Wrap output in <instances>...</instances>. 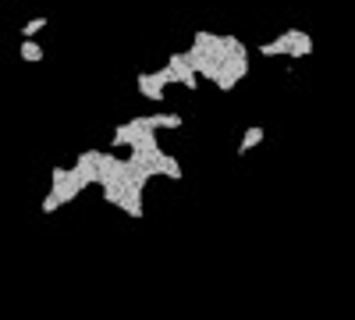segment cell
Wrapping results in <instances>:
<instances>
[{
    "label": "cell",
    "mask_w": 355,
    "mask_h": 320,
    "mask_svg": "<svg viewBox=\"0 0 355 320\" xmlns=\"http://www.w3.org/2000/svg\"><path fill=\"white\" fill-rule=\"evenodd\" d=\"M189 57L202 82H214V90L231 93L245 75H249V47L245 40L231 36V33H210V28H196Z\"/></svg>",
    "instance_id": "obj_1"
},
{
    "label": "cell",
    "mask_w": 355,
    "mask_h": 320,
    "mask_svg": "<svg viewBox=\"0 0 355 320\" xmlns=\"http://www.w3.org/2000/svg\"><path fill=\"white\" fill-rule=\"evenodd\" d=\"M110 150H128L146 171L153 174V182H157V178H167V182H182V178H185V167L178 164V157L167 153V150L160 146L157 132L146 128V125L135 118V114H132L128 121H121V125L114 128Z\"/></svg>",
    "instance_id": "obj_2"
},
{
    "label": "cell",
    "mask_w": 355,
    "mask_h": 320,
    "mask_svg": "<svg viewBox=\"0 0 355 320\" xmlns=\"http://www.w3.org/2000/svg\"><path fill=\"white\" fill-rule=\"evenodd\" d=\"M85 189H93V185H89V178H85V174L71 164V167H61V164H57V167H50V192L43 196V214H57V210H61V207H68V203H75Z\"/></svg>",
    "instance_id": "obj_3"
},
{
    "label": "cell",
    "mask_w": 355,
    "mask_h": 320,
    "mask_svg": "<svg viewBox=\"0 0 355 320\" xmlns=\"http://www.w3.org/2000/svg\"><path fill=\"white\" fill-rule=\"evenodd\" d=\"M259 53L263 57H288V61H302V57L316 53V40H313V33H306V28L291 25V28H284V33L270 36L266 43H259Z\"/></svg>",
    "instance_id": "obj_4"
},
{
    "label": "cell",
    "mask_w": 355,
    "mask_h": 320,
    "mask_svg": "<svg viewBox=\"0 0 355 320\" xmlns=\"http://www.w3.org/2000/svg\"><path fill=\"white\" fill-rule=\"evenodd\" d=\"M167 75H164V68H153V71H139L135 75V90H139V96L142 100H153V103H160L164 100V93H167Z\"/></svg>",
    "instance_id": "obj_5"
},
{
    "label": "cell",
    "mask_w": 355,
    "mask_h": 320,
    "mask_svg": "<svg viewBox=\"0 0 355 320\" xmlns=\"http://www.w3.org/2000/svg\"><path fill=\"white\" fill-rule=\"evenodd\" d=\"M135 118L153 132H174L185 125V114H178V110H153V114H135Z\"/></svg>",
    "instance_id": "obj_6"
},
{
    "label": "cell",
    "mask_w": 355,
    "mask_h": 320,
    "mask_svg": "<svg viewBox=\"0 0 355 320\" xmlns=\"http://www.w3.org/2000/svg\"><path fill=\"white\" fill-rule=\"evenodd\" d=\"M263 142H266V128H263V125H249V128L242 132L239 150H234V153H239V157H249L256 146H263Z\"/></svg>",
    "instance_id": "obj_7"
},
{
    "label": "cell",
    "mask_w": 355,
    "mask_h": 320,
    "mask_svg": "<svg viewBox=\"0 0 355 320\" xmlns=\"http://www.w3.org/2000/svg\"><path fill=\"white\" fill-rule=\"evenodd\" d=\"M18 57H21L25 65H43L46 50H43L40 40H21V43H18Z\"/></svg>",
    "instance_id": "obj_8"
},
{
    "label": "cell",
    "mask_w": 355,
    "mask_h": 320,
    "mask_svg": "<svg viewBox=\"0 0 355 320\" xmlns=\"http://www.w3.org/2000/svg\"><path fill=\"white\" fill-rule=\"evenodd\" d=\"M46 25H50V18H46V15H36V18H28V22L21 25L18 40H36L40 33H46Z\"/></svg>",
    "instance_id": "obj_9"
}]
</instances>
